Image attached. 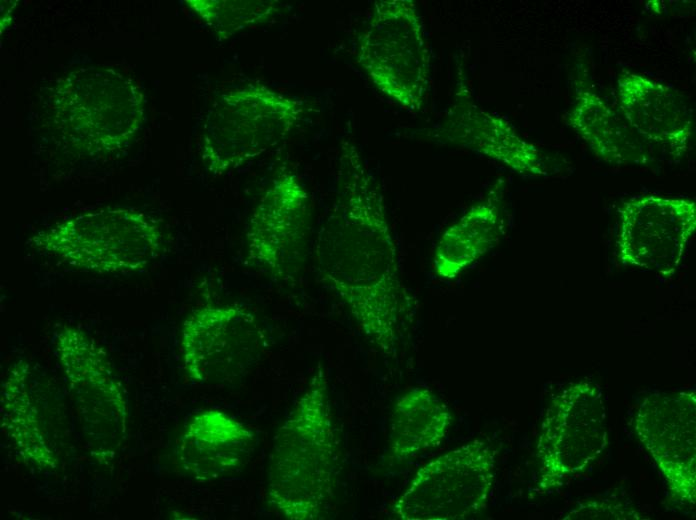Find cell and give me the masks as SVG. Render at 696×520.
<instances>
[{
    "label": "cell",
    "instance_id": "cell-21",
    "mask_svg": "<svg viewBox=\"0 0 696 520\" xmlns=\"http://www.w3.org/2000/svg\"><path fill=\"white\" fill-rule=\"evenodd\" d=\"M187 5L221 39L267 21L280 7L273 0H190Z\"/></svg>",
    "mask_w": 696,
    "mask_h": 520
},
{
    "label": "cell",
    "instance_id": "cell-15",
    "mask_svg": "<svg viewBox=\"0 0 696 520\" xmlns=\"http://www.w3.org/2000/svg\"><path fill=\"white\" fill-rule=\"evenodd\" d=\"M430 134L436 141L471 150L520 175L546 177L549 174L545 155L520 136L507 120L475 103L463 76H459L447 115Z\"/></svg>",
    "mask_w": 696,
    "mask_h": 520
},
{
    "label": "cell",
    "instance_id": "cell-13",
    "mask_svg": "<svg viewBox=\"0 0 696 520\" xmlns=\"http://www.w3.org/2000/svg\"><path fill=\"white\" fill-rule=\"evenodd\" d=\"M618 254L629 266L670 276L680 266L696 230L695 202L644 195L619 208Z\"/></svg>",
    "mask_w": 696,
    "mask_h": 520
},
{
    "label": "cell",
    "instance_id": "cell-19",
    "mask_svg": "<svg viewBox=\"0 0 696 520\" xmlns=\"http://www.w3.org/2000/svg\"><path fill=\"white\" fill-rule=\"evenodd\" d=\"M501 203L502 186L496 184L442 233L432 262L438 277L456 278L497 244L503 228Z\"/></svg>",
    "mask_w": 696,
    "mask_h": 520
},
{
    "label": "cell",
    "instance_id": "cell-20",
    "mask_svg": "<svg viewBox=\"0 0 696 520\" xmlns=\"http://www.w3.org/2000/svg\"><path fill=\"white\" fill-rule=\"evenodd\" d=\"M452 415L432 390L415 387L400 396L390 419V459L402 463L438 447L446 438Z\"/></svg>",
    "mask_w": 696,
    "mask_h": 520
},
{
    "label": "cell",
    "instance_id": "cell-7",
    "mask_svg": "<svg viewBox=\"0 0 696 520\" xmlns=\"http://www.w3.org/2000/svg\"><path fill=\"white\" fill-rule=\"evenodd\" d=\"M54 349L86 448L99 463L108 464L125 439L128 410L107 354L70 326L56 334Z\"/></svg>",
    "mask_w": 696,
    "mask_h": 520
},
{
    "label": "cell",
    "instance_id": "cell-16",
    "mask_svg": "<svg viewBox=\"0 0 696 520\" xmlns=\"http://www.w3.org/2000/svg\"><path fill=\"white\" fill-rule=\"evenodd\" d=\"M620 114L655 157L677 160L689 150L693 113L672 86L623 70L616 84Z\"/></svg>",
    "mask_w": 696,
    "mask_h": 520
},
{
    "label": "cell",
    "instance_id": "cell-4",
    "mask_svg": "<svg viewBox=\"0 0 696 520\" xmlns=\"http://www.w3.org/2000/svg\"><path fill=\"white\" fill-rule=\"evenodd\" d=\"M30 245L61 262L97 274L139 271L162 251L159 224L128 208L98 209L34 234Z\"/></svg>",
    "mask_w": 696,
    "mask_h": 520
},
{
    "label": "cell",
    "instance_id": "cell-17",
    "mask_svg": "<svg viewBox=\"0 0 696 520\" xmlns=\"http://www.w3.org/2000/svg\"><path fill=\"white\" fill-rule=\"evenodd\" d=\"M255 434L238 419L215 409L201 411L186 424L175 445L184 474L197 481L231 476L249 461Z\"/></svg>",
    "mask_w": 696,
    "mask_h": 520
},
{
    "label": "cell",
    "instance_id": "cell-6",
    "mask_svg": "<svg viewBox=\"0 0 696 520\" xmlns=\"http://www.w3.org/2000/svg\"><path fill=\"white\" fill-rule=\"evenodd\" d=\"M357 60L383 95L408 111L421 110L430 83V49L413 0L375 2Z\"/></svg>",
    "mask_w": 696,
    "mask_h": 520
},
{
    "label": "cell",
    "instance_id": "cell-1",
    "mask_svg": "<svg viewBox=\"0 0 696 520\" xmlns=\"http://www.w3.org/2000/svg\"><path fill=\"white\" fill-rule=\"evenodd\" d=\"M314 256L322 280L367 339L398 362L414 325L415 299L402 278L383 195L351 142L341 146L337 195Z\"/></svg>",
    "mask_w": 696,
    "mask_h": 520
},
{
    "label": "cell",
    "instance_id": "cell-3",
    "mask_svg": "<svg viewBox=\"0 0 696 520\" xmlns=\"http://www.w3.org/2000/svg\"><path fill=\"white\" fill-rule=\"evenodd\" d=\"M143 95L127 76L106 67L69 73L52 95L56 131L84 155L113 152L129 143L142 125Z\"/></svg>",
    "mask_w": 696,
    "mask_h": 520
},
{
    "label": "cell",
    "instance_id": "cell-18",
    "mask_svg": "<svg viewBox=\"0 0 696 520\" xmlns=\"http://www.w3.org/2000/svg\"><path fill=\"white\" fill-rule=\"evenodd\" d=\"M567 123L602 161L617 166H651L658 159L579 74Z\"/></svg>",
    "mask_w": 696,
    "mask_h": 520
},
{
    "label": "cell",
    "instance_id": "cell-2",
    "mask_svg": "<svg viewBox=\"0 0 696 520\" xmlns=\"http://www.w3.org/2000/svg\"><path fill=\"white\" fill-rule=\"evenodd\" d=\"M338 463L328 384L319 366L274 435L269 505L289 520L322 519L334 497Z\"/></svg>",
    "mask_w": 696,
    "mask_h": 520
},
{
    "label": "cell",
    "instance_id": "cell-8",
    "mask_svg": "<svg viewBox=\"0 0 696 520\" xmlns=\"http://www.w3.org/2000/svg\"><path fill=\"white\" fill-rule=\"evenodd\" d=\"M67 387L42 367L19 360L1 391L2 427L18 454L41 470L57 468L70 450L74 418Z\"/></svg>",
    "mask_w": 696,
    "mask_h": 520
},
{
    "label": "cell",
    "instance_id": "cell-5",
    "mask_svg": "<svg viewBox=\"0 0 696 520\" xmlns=\"http://www.w3.org/2000/svg\"><path fill=\"white\" fill-rule=\"evenodd\" d=\"M303 113L301 103L260 84L232 90L213 104L203 126L200 154L222 175L282 143Z\"/></svg>",
    "mask_w": 696,
    "mask_h": 520
},
{
    "label": "cell",
    "instance_id": "cell-10",
    "mask_svg": "<svg viewBox=\"0 0 696 520\" xmlns=\"http://www.w3.org/2000/svg\"><path fill=\"white\" fill-rule=\"evenodd\" d=\"M266 334L258 318L237 305H206L192 311L181 329L187 376L203 385H230L261 360Z\"/></svg>",
    "mask_w": 696,
    "mask_h": 520
},
{
    "label": "cell",
    "instance_id": "cell-12",
    "mask_svg": "<svg viewBox=\"0 0 696 520\" xmlns=\"http://www.w3.org/2000/svg\"><path fill=\"white\" fill-rule=\"evenodd\" d=\"M309 198L299 178L284 172L258 200L247 225L250 264L287 280L303 268L309 248Z\"/></svg>",
    "mask_w": 696,
    "mask_h": 520
},
{
    "label": "cell",
    "instance_id": "cell-11",
    "mask_svg": "<svg viewBox=\"0 0 696 520\" xmlns=\"http://www.w3.org/2000/svg\"><path fill=\"white\" fill-rule=\"evenodd\" d=\"M606 408L598 385L569 384L551 399L537 443L541 489H551L589 468L608 442Z\"/></svg>",
    "mask_w": 696,
    "mask_h": 520
},
{
    "label": "cell",
    "instance_id": "cell-14",
    "mask_svg": "<svg viewBox=\"0 0 696 520\" xmlns=\"http://www.w3.org/2000/svg\"><path fill=\"white\" fill-rule=\"evenodd\" d=\"M634 430L666 479L674 500L695 504V391L654 392L640 402Z\"/></svg>",
    "mask_w": 696,
    "mask_h": 520
},
{
    "label": "cell",
    "instance_id": "cell-9",
    "mask_svg": "<svg viewBox=\"0 0 696 520\" xmlns=\"http://www.w3.org/2000/svg\"><path fill=\"white\" fill-rule=\"evenodd\" d=\"M495 450L473 440L421 467L393 506L402 520H464L483 510L495 481Z\"/></svg>",
    "mask_w": 696,
    "mask_h": 520
}]
</instances>
